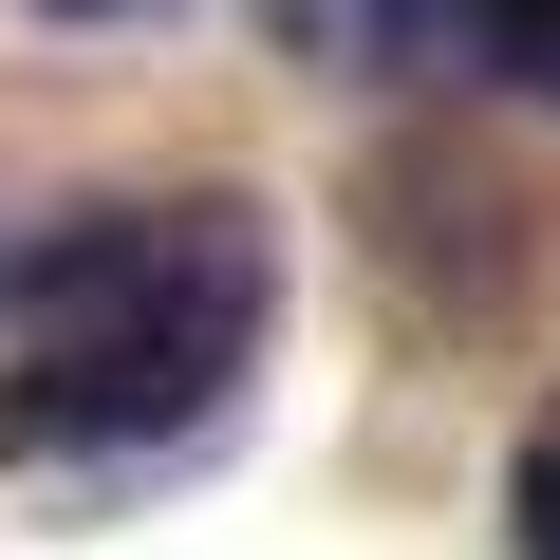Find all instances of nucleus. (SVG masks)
I'll list each match as a JSON object with an SVG mask.
<instances>
[{
    "mask_svg": "<svg viewBox=\"0 0 560 560\" xmlns=\"http://www.w3.org/2000/svg\"><path fill=\"white\" fill-rule=\"evenodd\" d=\"M280 318V224L243 187H131L38 224L20 261V374H0V448L20 467H150L243 411Z\"/></svg>",
    "mask_w": 560,
    "mask_h": 560,
    "instance_id": "1",
    "label": "nucleus"
},
{
    "mask_svg": "<svg viewBox=\"0 0 560 560\" xmlns=\"http://www.w3.org/2000/svg\"><path fill=\"white\" fill-rule=\"evenodd\" d=\"M486 20L504 0H261V38L318 75H486Z\"/></svg>",
    "mask_w": 560,
    "mask_h": 560,
    "instance_id": "2",
    "label": "nucleus"
},
{
    "mask_svg": "<svg viewBox=\"0 0 560 560\" xmlns=\"http://www.w3.org/2000/svg\"><path fill=\"white\" fill-rule=\"evenodd\" d=\"M504 541H523V560H560V411H541V430H523V467H504Z\"/></svg>",
    "mask_w": 560,
    "mask_h": 560,
    "instance_id": "3",
    "label": "nucleus"
},
{
    "mask_svg": "<svg viewBox=\"0 0 560 560\" xmlns=\"http://www.w3.org/2000/svg\"><path fill=\"white\" fill-rule=\"evenodd\" d=\"M486 75H523V94L560 113V0H504V20H486Z\"/></svg>",
    "mask_w": 560,
    "mask_h": 560,
    "instance_id": "4",
    "label": "nucleus"
},
{
    "mask_svg": "<svg viewBox=\"0 0 560 560\" xmlns=\"http://www.w3.org/2000/svg\"><path fill=\"white\" fill-rule=\"evenodd\" d=\"M38 20H168V0H38Z\"/></svg>",
    "mask_w": 560,
    "mask_h": 560,
    "instance_id": "5",
    "label": "nucleus"
}]
</instances>
